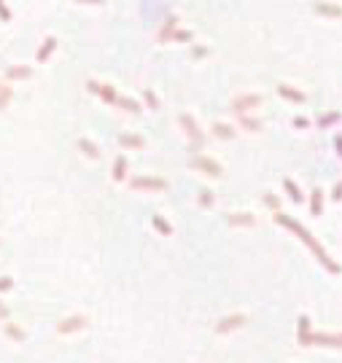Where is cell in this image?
I'll return each mask as SVG.
<instances>
[{
  "label": "cell",
  "instance_id": "cell-1",
  "mask_svg": "<svg viewBox=\"0 0 342 363\" xmlns=\"http://www.w3.org/2000/svg\"><path fill=\"white\" fill-rule=\"evenodd\" d=\"M275 223H280V226L291 229V232L296 234V237H299V240L305 242L307 247H310L312 253H315V256H318V261H321V264H323V267H326V269H329V272H332V274H337V272H340V264H334L332 258H329V253L323 250V247L318 245L315 240H312V234L307 232L305 226H299V223H296L294 218H288V215H283V212H278V210H275Z\"/></svg>",
  "mask_w": 342,
  "mask_h": 363
},
{
  "label": "cell",
  "instance_id": "cell-2",
  "mask_svg": "<svg viewBox=\"0 0 342 363\" xmlns=\"http://www.w3.org/2000/svg\"><path fill=\"white\" fill-rule=\"evenodd\" d=\"M189 167H191V170H197V172H202V175H210V178H221V175H224V170H221L218 161H213V159H208V156L189 159Z\"/></svg>",
  "mask_w": 342,
  "mask_h": 363
},
{
  "label": "cell",
  "instance_id": "cell-3",
  "mask_svg": "<svg viewBox=\"0 0 342 363\" xmlns=\"http://www.w3.org/2000/svg\"><path fill=\"white\" fill-rule=\"evenodd\" d=\"M181 126H184V132H186V137H189L191 143H194V148H199L205 143V135L199 132V126H197V121L189 116V113H181Z\"/></svg>",
  "mask_w": 342,
  "mask_h": 363
},
{
  "label": "cell",
  "instance_id": "cell-4",
  "mask_svg": "<svg viewBox=\"0 0 342 363\" xmlns=\"http://www.w3.org/2000/svg\"><path fill=\"white\" fill-rule=\"evenodd\" d=\"M261 105V97L259 94H245V97H237L235 102H232V111L237 113V116H245L248 111H253V108Z\"/></svg>",
  "mask_w": 342,
  "mask_h": 363
},
{
  "label": "cell",
  "instance_id": "cell-5",
  "mask_svg": "<svg viewBox=\"0 0 342 363\" xmlns=\"http://www.w3.org/2000/svg\"><path fill=\"white\" fill-rule=\"evenodd\" d=\"M129 186L146 188V191H164V188H167V181H164V178H132Z\"/></svg>",
  "mask_w": 342,
  "mask_h": 363
},
{
  "label": "cell",
  "instance_id": "cell-6",
  "mask_svg": "<svg viewBox=\"0 0 342 363\" xmlns=\"http://www.w3.org/2000/svg\"><path fill=\"white\" fill-rule=\"evenodd\" d=\"M87 326V315H73V318H65L57 326V331L62 333V336H67V333H73V331H81V328Z\"/></svg>",
  "mask_w": 342,
  "mask_h": 363
},
{
  "label": "cell",
  "instance_id": "cell-7",
  "mask_svg": "<svg viewBox=\"0 0 342 363\" xmlns=\"http://www.w3.org/2000/svg\"><path fill=\"white\" fill-rule=\"evenodd\" d=\"M87 86H89V91H97V94H100L105 102H111V105H116L119 94H116V89H113L111 84H97V81H89Z\"/></svg>",
  "mask_w": 342,
  "mask_h": 363
},
{
  "label": "cell",
  "instance_id": "cell-8",
  "mask_svg": "<svg viewBox=\"0 0 342 363\" xmlns=\"http://www.w3.org/2000/svg\"><path fill=\"white\" fill-rule=\"evenodd\" d=\"M245 315L243 312H237V315H229V318H224L218 323V326H216V331L218 333H226V331H232V328H240V326H245Z\"/></svg>",
  "mask_w": 342,
  "mask_h": 363
},
{
  "label": "cell",
  "instance_id": "cell-9",
  "mask_svg": "<svg viewBox=\"0 0 342 363\" xmlns=\"http://www.w3.org/2000/svg\"><path fill=\"white\" fill-rule=\"evenodd\" d=\"M296 333H299V344H302V347H312V336H315V333L310 331V320H307L305 315L299 318V328H296Z\"/></svg>",
  "mask_w": 342,
  "mask_h": 363
},
{
  "label": "cell",
  "instance_id": "cell-10",
  "mask_svg": "<svg viewBox=\"0 0 342 363\" xmlns=\"http://www.w3.org/2000/svg\"><path fill=\"white\" fill-rule=\"evenodd\" d=\"M278 94L286 97V100H291V102H296V105H299V102H305V94H302L299 89H291L288 84H278Z\"/></svg>",
  "mask_w": 342,
  "mask_h": 363
},
{
  "label": "cell",
  "instance_id": "cell-11",
  "mask_svg": "<svg viewBox=\"0 0 342 363\" xmlns=\"http://www.w3.org/2000/svg\"><path fill=\"white\" fill-rule=\"evenodd\" d=\"M312 8H315V14L332 16V19H340V16H342V8H340V5H332V3H315Z\"/></svg>",
  "mask_w": 342,
  "mask_h": 363
},
{
  "label": "cell",
  "instance_id": "cell-12",
  "mask_svg": "<svg viewBox=\"0 0 342 363\" xmlns=\"http://www.w3.org/2000/svg\"><path fill=\"white\" fill-rule=\"evenodd\" d=\"M54 49H57V38H46V40H43V46L38 49L35 60H38V62H46L49 57L54 54Z\"/></svg>",
  "mask_w": 342,
  "mask_h": 363
},
{
  "label": "cell",
  "instance_id": "cell-13",
  "mask_svg": "<svg viewBox=\"0 0 342 363\" xmlns=\"http://www.w3.org/2000/svg\"><path fill=\"white\" fill-rule=\"evenodd\" d=\"M124 178H127V156L119 153L113 161V181H124Z\"/></svg>",
  "mask_w": 342,
  "mask_h": 363
},
{
  "label": "cell",
  "instance_id": "cell-14",
  "mask_svg": "<svg viewBox=\"0 0 342 363\" xmlns=\"http://www.w3.org/2000/svg\"><path fill=\"white\" fill-rule=\"evenodd\" d=\"M229 223H232V226H253L256 218L250 215V212H232V215H229Z\"/></svg>",
  "mask_w": 342,
  "mask_h": 363
},
{
  "label": "cell",
  "instance_id": "cell-15",
  "mask_svg": "<svg viewBox=\"0 0 342 363\" xmlns=\"http://www.w3.org/2000/svg\"><path fill=\"white\" fill-rule=\"evenodd\" d=\"M78 148H81V153H84V156H89V159H100L97 146H94L92 140H87V137H81V140H78Z\"/></svg>",
  "mask_w": 342,
  "mask_h": 363
},
{
  "label": "cell",
  "instance_id": "cell-16",
  "mask_svg": "<svg viewBox=\"0 0 342 363\" xmlns=\"http://www.w3.org/2000/svg\"><path fill=\"white\" fill-rule=\"evenodd\" d=\"M175 30H178V16H170V19H167V25L162 27V32H159V40H162V43H167V38L173 35Z\"/></svg>",
  "mask_w": 342,
  "mask_h": 363
},
{
  "label": "cell",
  "instance_id": "cell-17",
  "mask_svg": "<svg viewBox=\"0 0 342 363\" xmlns=\"http://www.w3.org/2000/svg\"><path fill=\"white\" fill-rule=\"evenodd\" d=\"M323 212V197H321V191H312L310 194V215H321Z\"/></svg>",
  "mask_w": 342,
  "mask_h": 363
},
{
  "label": "cell",
  "instance_id": "cell-18",
  "mask_svg": "<svg viewBox=\"0 0 342 363\" xmlns=\"http://www.w3.org/2000/svg\"><path fill=\"white\" fill-rule=\"evenodd\" d=\"M119 143H122L124 148H143V137L140 135H122Z\"/></svg>",
  "mask_w": 342,
  "mask_h": 363
},
{
  "label": "cell",
  "instance_id": "cell-19",
  "mask_svg": "<svg viewBox=\"0 0 342 363\" xmlns=\"http://www.w3.org/2000/svg\"><path fill=\"white\" fill-rule=\"evenodd\" d=\"M213 135L221 137V140H232V137H235V129H232V126H226V124H216L213 126Z\"/></svg>",
  "mask_w": 342,
  "mask_h": 363
},
{
  "label": "cell",
  "instance_id": "cell-20",
  "mask_svg": "<svg viewBox=\"0 0 342 363\" xmlns=\"http://www.w3.org/2000/svg\"><path fill=\"white\" fill-rule=\"evenodd\" d=\"M151 223H154V229H159V232L164 234V237H170V234H173V226H170V223L164 221L162 215H154V218H151Z\"/></svg>",
  "mask_w": 342,
  "mask_h": 363
},
{
  "label": "cell",
  "instance_id": "cell-21",
  "mask_svg": "<svg viewBox=\"0 0 342 363\" xmlns=\"http://www.w3.org/2000/svg\"><path fill=\"white\" fill-rule=\"evenodd\" d=\"M283 188L288 191V197H291V202H302V191L296 188V183L291 181V178H286V181H283Z\"/></svg>",
  "mask_w": 342,
  "mask_h": 363
},
{
  "label": "cell",
  "instance_id": "cell-22",
  "mask_svg": "<svg viewBox=\"0 0 342 363\" xmlns=\"http://www.w3.org/2000/svg\"><path fill=\"white\" fill-rule=\"evenodd\" d=\"M5 336H11V339H16V342H22V339H25V331H22L16 323H5Z\"/></svg>",
  "mask_w": 342,
  "mask_h": 363
},
{
  "label": "cell",
  "instance_id": "cell-23",
  "mask_svg": "<svg viewBox=\"0 0 342 363\" xmlns=\"http://www.w3.org/2000/svg\"><path fill=\"white\" fill-rule=\"evenodd\" d=\"M240 126L248 132H259L261 129V121L259 119H248V116H240Z\"/></svg>",
  "mask_w": 342,
  "mask_h": 363
},
{
  "label": "cell",
  "instance_id": "cell-24",
  "mask_svg": "<svg viewBox=\"0 0 342 363\" xmlns=\"http://www.w3.org/2000/svg\"><path fill=\"white\" fill-rule=\"evenodd\" d=\"M32 70L30 67H11L8 70V78H30Z\"/></svg>",
  "mask_w": 342,
  "mask_h": 363
},
{
  "label": "cell",
  "instance_id": "cell-25",
  "mask_svg": "<svg viewBox=\"0 0 342 363\" xmlns=\"http://www.w3.org/2000/svg\"><path fill=\"white\" fill-rule=\"evenodd\" d=\"M116 105H122L124 111H129V113H140V105L135 100H122V97H119L116 100Z\"/></svg>",
  "mask_w": 342,
  "mask_h": 363
},
{
  "label": "cell",
  "instance_id": "cell-26",
  "mask_svg": "<svg viewBox=\"0 0 342 363\" xmlns=\"http://www.w3.org/2000/svg\"><path fill=\"white\" fill-rule=\"evenodd\" d=\"M143 97H146V102H148V108H151V111H159V100H156V94H154L151 89H146Z\"/></svg>",
  "mask_w": 342,
  "mask_h": 363
},
{
  "label": "cell",
  "instance_id": "cell-27",
  "mask_svg": "<svg viewBox=\"0 0 342 363\" xmlns=\"http://www.w3.org/2000/svg\"><path fill=\"white\" fill-rule=\"evenodd\" d=\"M337 119H340V113H337V111H334V113H326L323 119H318V126H321V129H323V126H332Z\"/></svg>",
  "mask_w": 342,
  "mask_h": 363
},
{
  "label": "cell",
  "instance_id": "cell-28",
  "mask_svg": "<svg viewBox=\"0 0 342 363\" xmlns=\"http://www.w3.org/2000/svg\"><path fill=\"white\" fill-rule=\"evenodd\" d=\"M199 205H202V207H210V205H213V194H210L208 188H199Z\"/></svg>",
  "mask_w": 342,
  "mask_h": 363
},
{
  "label": "cell",
  "instance_id": "cell-29",
  "mask_svg": "<svg viewBox=\"0 0 342 363\" xmlns=\"http://www.w3.org/2000/svg\"><path fill=\"white\" fill-rule=\"evenodd\" d=\"M11 94H14V91H11V86H0V111H3V105L11 100Z\"/></svg>",
  "mask_w": 342,
  "mask_h": 363
},
{
  "label": "cell",
  "instance_id": "cell-30",
  "mask_svg": "<svg viewBox=\"0 0 342 363\" xmlns=\"http://www.w3.org/2000/svg\"><path fill=\"white\" fill-rule=\"evenodd\" d=\"M170 40H191V32L189 30H175L173 35H170Z\"/></svg>",
  "mask_w": 342,
  "mask_h": 363
},
{
  "label": "cell",
  "instance_id": "cell-31",
  "mask_svg": "<svg viewBox=\"0 0 342 363\" xmlns=\"http://www.w3.org/2000/svg\"><path fill=\"white\" fill-rule=\"evenodd\" d=\"M0 19H3V22H11V8L3 3V0H0Z\"/></svg>",
  "mask_w": 342,
  "mask_h": 363
},
{
  "label": "cell",
  "instance_id": "cell-32",
  "mask_svg": "<svg viewBox=\"0 0 342 363\" xmlns=\"http://www.w3.org/2000/svg\"><path fill=\"white\" fill-rule=\"evenodd\" d=\"M294 126H296V129H307V126H310V121H307L305 116H296L294 119Z\"/></svg>",
  "mask_w": 342,
  "mask_h": 363
},
{
  "label": "cell",
  "instance_id": "cell-33",
  "mask_svg": "<svg viewBox=\"0 0 342 363\" xmlns=\"http://www.w3.org/2000/svg\"><path fill=\"white\" fill-rule=\"evenodd\" d=\"M14 288V280L11 277H0V291H11Z\"/></svg>",
  "mask_w": 342,
  "mask_h": 363
},
{
  "label": "cell",
  "instance_id": "cell-34",
  "mask_svg": "<svg viewBox=\"0 0 342 363\" xmlns=\"http://www.w3.org/2000/svg\"><path fill=\"white\" fill-rule=\"evenodd\" d=\"M76 3H87V5H105V0H76Z\"/></svg>",
  "mask_w": 342,
  "mask_h": 363
},
{
  "label": "cell",
  "instance_id": "cell-35",
  "mask_svg": "<svg viewBox=\"0 0 342 363\" xmlns=\"http://www.w3.org/2000/svg\"><path fill=\"white\" fill-rule=\"evenodd\" d=\"M332 197L337 199V202L342 199V183H337V186H334V194H332Z\"/></svg>",
  "mask_w": 342,
  "mask_h": 363
},
{
  "label": "cell",
  "instance_id": "cell-36",
  "mask_svg": "<svg viewBox=\"0 0 342 363\" xmlns=\"http://www.w3.org/2000/svg\"><path fill=\"white\" fill-rule=\"evenodd\" d=\"M264 202H267V205H270V207H278V199L272 197V194H267V197H264Z\"/></svg>",
  "mask_w": 342,
  "mask_h": 363
},
{
  "label": "cell",
  "instance_id": "cell-37",
  "mask_svg": "<svg viewBox=\"0 0 342 363\" xmlns=\"http://www.w3.org/2000/svg\"><path fill=\"white\" fill-rule=\"evenodd\" d=\"M334 146H337V156H342V137H334Z\"/></svg>",
  "mask_w": 342,
  "mask_h": 363
},
{
  "label": "cell",
  "instance_id": "cell-38",
  "mask_svg": "<svg viewBox=\"0 0 342 363\" xmlns=\"http://www.w3.org/2000/svg\"><path fill=\"white\" fill-rule=\"evenodd\" d=\"M0 318H5V320H8V312L3 309V304H0Z\"/></svg>",
  "mask_w": 342,
  "mask_h": 363
},
{
  "label": "cell",
  "instance_id": "cell-39",
  "mask_svg": "<svg viewBox=\"0 0 342 363\" xmlns=\"http://www.w3.org/2000/svg\"><path fill=\"white\" fill-rule=\"evenodd\" d=\"M340 339H342V333H340Z\"/></svg>",
  "mask_w": 342,
  "mask_h": 363
}]
</instances>
